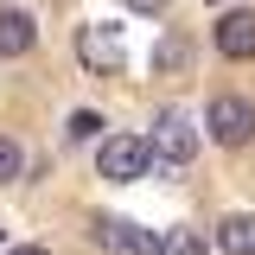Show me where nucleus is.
Listing matches in <instances>:
<instances>
[{"mask_svg":"<svg viewBox=\"0 0 255 255\" xmlns=\"http://www.w3.org/2000/svg\"><path fill=\"white\" fill-rule=\"evenodd\" d=\"M96 166H102V179L134 185V179H147V166H153V140H140V134H109V140L96 147Z\"/></svg>","mask_w":255,"mask_h":255,"instance_id":"f257e3e1","label":"nucleus"},{"mask_svg":"<svg viewBox=\"0 0 255 255\" xmlns=\"http://www.w3.org/2000/svg\"><path fill=\"white\" fill-rule=\"evenodd\" d=\"M204 134H211L217 147H249V140H255V102H249V96H211Z\"/></svg>","mask_w":255,"mask_h":255,"instance_id":"f03ea898","label":"nucleus"},{"mask_svg":"<svg viewBox=\"0 0 255 255\" xmlns=\"http://www.w3.org/2000/svg\"><path fill=\"white\" fill-rule=\"evenodd\" d=\"M191 153H198V128H191V115L185 109H166L153 122V159H166L172 172L179 166H191Z\"/></svg>","mask_w":255,"mask_h":255,"instance_id":"7ed1b4c3","label":"nucleus"},{"mask_svg":"<svg viewBox=\"0 0 255 255\" xmlns=\"http://www.w3.org/2000/svg\"><path fill=\"white\" fill-rule=\"evenodd\" d=\"M96 243L122 249V255H166V236H153V230H140L128 217H96Z\"/></svg>","mask_w":255,"mask_h":255,"instance_id":"20e7f679","label":"nucleus"},{"mask_svg":"<svg viewBox=\"0 0 255 255\" xmlns=\"http://www.w3.org/2000/svg\"><path fill=\"white\" fill-rule=\"evenodd\" d=\"M77 58H83V70H102V77H109V70H122V32L115 26H83L77 32Z\"/></svg>","mask_w":255,"mask_h":255,"instance_id":"39448f33","label":"nucleus"},{"mask_svg":"<svg viewBox=\"0 0 255 255\" xmlns=\"http://www.w3.org/2000/svg\"><path fill=\"white\" fill-rule=\"evenodd\" d=\"M217 51L230 64H249L255 58V13H249V6H236V13L217 19Z\"/></svg>","mask_w":255,"mask_h":255,"instance_id":"423d86ee","label":"nucleus"},{"mask_svg":"<svg viewBox=\"0 0 255 255\" xmlns=\"http://www.w3.org/2000/svg\"><path fill=\"white\" fill-rule=\"evenodd\" d=\"M32 45H38V26H32V13H0V58H26Z\"/></svg>","mask_w":255,"mask_h":255,"instance_id":"0eeeda50","label":"nucleus"},{"mask_svg":"<svg viewBox=\"0 0 255 255\" xmlns=\"http://www.w3.org/2000/svg\"><path fill=\"white\" fill-rule=\"evenodd\" d=\"M217 249L223 255H255V217L249 211H236V217L217 223Z\"/></svg>","mask_w":255,"mask_h":255,"instance_id":"6e6552de","label":"nucleus"},{"mask_svg":"<svg viewBox=\"0 0 255 255\" xmlns=\"http://www.w3.org/2000/svg\"><path fill=\"white\" fill-rule=\"evenodd\" d=\"M166 255H211L204 230H166Z\"/></svg>","mask_w":255,"mask_h":255,"instance_id":"1a4fd4ad","label":"nucleus"},{"mask_svg":"<svg viewBox=\"0 0 255 255\" xmlns=\"http://www.w3.org/2000/svg\"><path fill=\"white\" fill-rule=\"evenodd\" d=\"M153 64H159V70H185V64H191V45H185V38H159V45H153Z\"/></svg>","mask_w":255,"mask_h":255,"instance_id":"9d476101","label":"nucleus"},{"mask_svg":"<svg viewBox=\"0 0 255 255\" xmlns=\"http://www.w3.org/2000/svg\"><path fill=\"white\" fill-rule=\"evenodd\" d=\"M19 172H26V153H19V140H13V134H0V185H13Z\"/></svg>","mask_w":255,"mask_h":255,"instance_id":"9b49d317","label":"nucleus"},{"mask_svg":"<svg viewBox=\"0 0 255 255\" xmlns=\"http://www.w3.org/2000/svg\"><path fill=\"white\" fill-rule=\"evenodd\" d=\"M64 134H70V140H96V134H102V115H96V109H77Z\"/></svg>","mask_w":255,"mask_h":255,"instance_id":"f8f14e48","label":"nucleus"},{"mask_svg":"<svg viewBox=\"0 0 255 255\" xmlns=\"http://www.w3.org/2000/svg\"><path fill=\"white\" fill-rule=\"evenodd\" d=\"M122 6H134V13H166V0H122Z\"/></svg>","mask_w":255,"mask_h":255,"instance_id":"ddd939ff","label":"nucleus"},{"mask_svg":"<svg viewBox=\"0 0 255 255\" xmlns=\"http://www.w3.org/2000/svg\"><path fill=\"white\" fill-rule=\"evenodd\" d=\"M13 255H51V249H38V243H26V249H13Z\"/></svg>","mask_w":255,"mask_h":255,"instance_id":"4468645a","label":"nucleus"},{"mask_svg":"<svg viewBox=\"0 0 255 255\" xmlns=\"http://www.w3.org/2000/svg\"><path fill=\"white\" fill-rule=\"evenodd\" d=\"M211 6H217V0H211Z\"/></svg>","mask_w":255,"mask_h":255,"instance_id":"2eb2a0df","label":"nucleus"}]
</instances>
